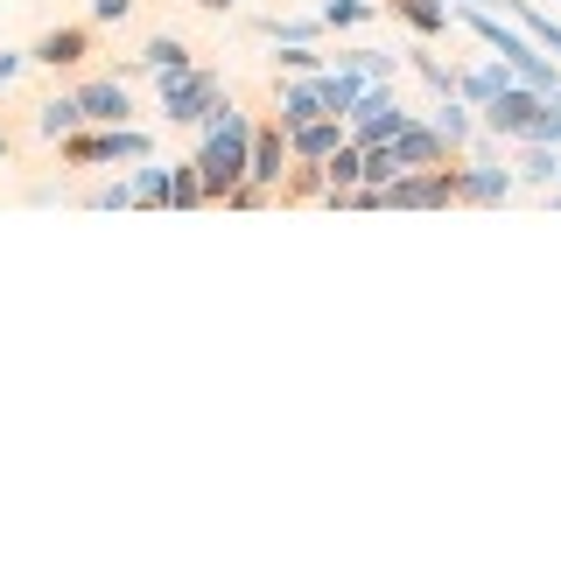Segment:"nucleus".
<instances>
[{
    "instance_id": "7ed1b4c3",
    "label": "nucleus",
    "mask_w": 561,
    "mask_h": 561,
    "mask_svg": "<svg viewBox=\"0 0 561 561\" xmlns=\"http://www.w3.org/2000/svg\"><path fill=\"white\" fill-rule=\"evenodd\" d=\"M456 169H463V154H456V162H435V169H400L393 183L379 190V210H449L456 204Z\"/></svg>"
},
{
    "instance_id": "cd10ccee",
    "label": "nucleus",
    "mask_w": 561,
    "mask_h": 561,
    "mask_svg": "<svg viewBox=\"0 0 561 561\" xmlns=\"http://www.w3.org/2000/svg\"><path fill=\"white\" fill-rule=\"evenodd\" d=\"M197 8H204V14H232L239 0H197Z\"/></svg>"
},
{
    "instance_id": "ddd939ff",
    "label": "nucleus",
    "mask_w": 561,
    "mask_h": 561,
    "mask_svg": "<svg viewBox=\"0 0 561 561\" xmlns=\"http://www.w3.org/2000/svg\"><path fill=\"white\" fill-rule=\"evenodd\" d=\"M386 14H393V22H408L421 43H435V35H449V22H456V8L449 0H379Z\"/></svg>"
},
{
    "instance_id": "dca6fc26",
    "label": "nucleus",
    "mask_w": 561,
    "mask_h": 561,
    "mask_svg": "<svg viewBox=\"0 0 561 561\" xmlns=\"http://www.w3.org/2000/svg\"><path fill=\"white\" fill-rule=\"evenodd\" d=\"M43 140H64V134H78L84 127V113H78V92H64V99H43L35 105V119H28Z\"/></svg>"
},
{
    "instance_id": "5701e85b",
    "label": "nucleus",
    "mask_w": 561,
    "mask_h": 561,
    "mask_svg": "<svg viewBox=\"0 0 561 561\" xmlns=\"http://www.w3.org/2000/svg\"><path fill=\"white\" fill-rule=\"evenodd\" d=\"M505 8H513V14H519V22H526V28H534V43H540V49H554V57H561V28H554V22H540V14H534V8H526V0H505Z\"/></svg>"
},
{
    "instance_id": "393cba45",
    "label": "nucleus",
    "mask_w": 561,
    "mask_h": 561,
    "mask_svg": "<svg viewBox=\"0 0 561 561\" xmlns=\"http://www.w3.org/2000/svg\"><path fill=\"white\" fill-rule=\"evenodd\" d=\"M134 14V0H92V28H119Z\"/></svg>"
},
{
    "instance_id": "c85d7f7f",
    "label": "nucleus",
    "mask_w": 561,
    "mask_h": 561,
    "mask_svg": "<svg viewBox=\"0 0 561 561\" xmlns=\"http://www.w3.org/2000/svg\"><path fill=\"white\" fill-rule=\"evenodd\" d=\"M8 148H14V140H8V127H0V154H8Z\"/></svg>"
},
{
    "instance_id": "c756f323",
    "label": "nucleus",
    "mask_w": 561,
    "mask_h": 561,
    "mask_svg": "<svg viewBox=\"0 0 561 561\" xmlns=\"http://www.w3.org/2000/svg\"><path fill=\"white\" fill-rule=\"evenodd\" d=\"M554 183H561V162H554Z\"/></svg>"
},
{
    "instance_id": "f8f14e48",
    "label": "nucleus",
    "mask_w": 561,
    "mask_h": 561,
    "mask_svg": "<svg viewBox=\"0 0 561 561\" xmlns=\"http://www.w3.org/2000/svg\"><path fill=\"white\" fill-rule=\"evenodd\" d=\"M190 64H197V49H190L183 35H148V49L119 64V78H134V70H154V78H169V70H190Z\"/></svg>"
},
{
    "instance_id": "2eb2a0df",
    "label": "nucleus",
    "mask_w": 561,
    "mask_h": 561,
    "mask_svg": "<svg viewBox=\"0 0 561 561\" xmlns=\"http://www.w3.org/2000/svg\"><path fill=\"white\" fill-rule=\"evenodd\" d=\"M337 140H344V119H337V113H316L309 127H295V134H288V154H302V162H323Z\"/></svg>"
},
{
    "instance_id": "f3484780",
    "label": "nucleus",
    "mask_w": 561,
    "mask_h": 561,
    "mask_svg": "<svg viewBox=\"0 0 561 561\" xmlns=\"http://www.w3.org/2000/svg\"><path fill=\"white\" fill-rule=\"evenodd\" d=\"M197 204H204L197 162H169V204H162V210H197Z\"/></svg>"
},
{
    "instance_id": "6e6552de",
    "label": "nucleus",
    "mask_w": 561,
    "mask_h": 561,
    "mask_svg": "<svg viewBox=\"0 0 561 561\" xmlns=\"http://www.w3.org/2000/svg\"><path fill=\"white\" fill-rule=\"evenodd\" d=\"M280 169H288V127L267 113V119H253V148H245V183H260V190H274L280 183Z\"/></svg>"
},
{
    "instance_id": "6ab92c4d",
    "label": "nucleus",
    "mask_w": 561,
    "mask_h": 561,
    "mask_svg": "<svg viewBox=\"0 0 561 561\" xmlns=\"http://www.w3.org/2000/svg\"><path fill=\"white\" fill-rule=\"evenodd\" d=\"M373 14H379V0H323V28H358Z\"/></svg>"
},
{
    "instance_id": "a211bd4d",
    "label": "nucleus",
    "mask_w": 561,
    "mask_h": 561,
    "mask_svg": "<svg viewBox=\"0 0 561 561\" xmlns=\"http://www.w3.org/2000/svg\"><path fill=\"white\" fill-rule=\"evenodd\" d=\"M134 204H169V169H154V154L134 162Z\"/></svg>"
},
{
    "instance_id": "4468645a",
    "label": "nucleus",
    "mask_w": 561,
    "mask_h": 561,
    "mask_svg": "<svg viewBox=\"0 0 561 561\" xmlns=\"http://www.w3.org/2000/svg\"><path fill=\"white\" fill-rule=\"evenodd\" d=\"M316 113H323V99H316V78H295V84H280V92H274V119H280V127H309V119Z\"/></svg>"
},
{
    "instance_id": "bb28decb",
    "label": "nucleus",
    "mask_w": 561,
    "mask_h": 561,
    "mask_svg": "<svg viewBox=\"0 0 561 561\" xmlns=\"http://www.w3.org/2000/svg\"><path fill=\"white\" fill-rule=\"evenodd\" d=\"M22 64H28V49H0V92L22 78Z\"/></svg>"
},
{
    "instance_id": "0eeeda50",
    "label": "nucleus",
    "mask_w": 561,
    "mask_h": 561,
    "mask_svg": "<svg viewBox=\"0 0 561 561\" xmlns=\"http://www.w3.org/2000/svg\"><path fill=\"white\" fill-rule=\"evenodd\" d=\"M351 113H358V119H351L344 134L358 140V148H365V140H393L400 119H408V113H400V99H393V84H379V78H365V92H358Z\"/></svg>"
},
{
    "instance_id": "f257e3e1",
    "label": "nucleus",
    "mask_w": 561,
    "mask_h": 561,
    "mask_svg": "<svg viewBox=\"0 0 561 561\" xmlns=\"http://www.w3.org/2000/svg\"><path fill=\"white\" fill-rule=\"evenodd\" d=\"M245 148H253V119H245L239 105L218 119V127H204L197 154H190V162H197V175H204V204H225V197L245 183Z\"/></svg>"
},
{
    "instance_id": "9d476101",
    "label": "nucleus",
    "mask_w": 561,
    "mask_h": 561,
    "mask_svg": "<svg viewBox=\"0 0 561 561\" xmlns=\"http://www.w3.org/2000/svg\"><path fill=\"white\" fill-rule=\"evenodd\" d=\"M78 113H84V127H127L134 99H127V84H119V78H84L78 84Z\"/></svg>"
},
{
    "instance_id": "4be33fe9",
    "label": "nucleus",
    "mask_w": 561,
    "mask_h": 561,
    "mask_svg": "<svg viewBox=\"0 0 561 561\" xmlns=\"http://www.w3.org/2000/svg\"><path fill=\"white\" fill-rule=\"evenodd\" d=\"M499 84H505V70H499V64H491V70H470V78H456V92H463L470 105H484L491 92H499Z\"/></svg>"
},
{
    "instance_id": "f03ea898",
    "label": "nucleus",
    "mask_w": 561,
    "mask_h": 561,
    "mask_svg": "<svg viewBox=\"0 0 561 561\" xmlns=\"http://www.w3.org/2000/svg\"><path fill=\"white\" fill-rule=\"evenodd\" d=\"M154 154V140L134 127H78V134H64L57 140V162L64 169H134V162H148Z\"/></svg>"
},
{
    "instance_id": "a878e982",
    "label": "nucleus",
    "mask_w": 561,
    "mask_h": 561,
    "mask_svg": "<svg viewBox=\"0 0 561 561\" xmlns=\"http://www.w3.org/2000/svg\"><path fill=\"white\" fill-rule=\"evenodd\" d=\"M92 204H99V210H127V204H134V183H99Z\"/></svg>"
},
{
    "instance_id": "b1692460",
    "label": "nucleus",
    "mask_w": 561,
    "mask_h": 561,
    "mask_svg": "<svg viewBox=\"0 0 561 561\" xmlns=\"http://www.w3.org/2000/svg\"><path fill=\"white\" fill-rule=\"evenodd\" d=\"M280 64H288L295 78H316V70H323V57H316L309 43H288V49H280Z\"/></svg>"
},
{
    "instance_id": "aec40b11",
    "label": "nucleus",
    "mask_w": 561,
    "mask_h": 561,
    "mask_svg": "<svg viewBox=\"0 0 561 561\" xmlns=\"http://www.w3.org/2000/svg\"><path fill=\"white\" fill-rule=\"evenodd\" d=\"M428 127L443 134L449 148H463V140H470V113H463V105H456V99H443V105H435V119H428Z\"/></svg>"
},
{
    "instance_id": "412c9836",
    "label": "nucleus",
    "mask_w": 561,
    "mask_h": 561,
    "mask_svg": "<svg viewBox=\"0 0 561 561\" xmlns=\"http://www.w3.org/2000/svg\"><path fill=\"white\" fill-rule=\"evenodd\" d=\"M414 70H421V84H428L435 99H456V70L443 57H428V49H414Z\"/></svg>"
},
{
    "instance_id": "20e7f679",
    "label": "nucleus",
    "mask_w": 561,
    "mask_h": 561,
    "mask_svg": "<svg viewBox=\"0 0 561 561\" xmlns=\"http://www.w3.org/2000/svg\"><path fill=\"white\" fill-rule=\"evenodd\" d=\"M548 92H534V84H499V92L484 99V127L491 134H505V140H540V127H548Z\"/></svg>"
},
{
    "instance_id": "423d86ee",
    "label": "nucleus",
    "mask_w": 561,
    "mask_h": 561,
    "mask_svg": "<svg viewBox=\"0 0 561 561\" xmlns=\"http://www.w3.org/2000/svg\"><path fill=\"white\" fill-rule=\"evenodd\" d=\"M92 57H99V28L92 22H57V28H43L28 43V64H43V70H78Z\"/></svg>"
},
{
    "instance_id": "39448f33",
    "label": "nucleus",
    "mask_w": 561,
    "mask_h": 561,
    "mask_svg": "<svg viewBox=\"0 0 561 561\" xmlns=\"http://www.w3.org/2000/svg\"><path fill=\"white\" fill-rule=\"evenodd\" d=\"M225 92V78L218 70H204V64H190V70H169L162 78V113H169V127H204L210 119V99Z\"/></svg>"
},
{
    "instance_id": "1a4fd4ad",
    "label": "nucleus",
    "mask_w": 561,
    "mask_h": 561,
    "mask_svg": "<svg viewBox=\"0 0 561 561\" xmlns=\"http://www.w3.org/2000/svg\"><path fill=\"white\" fill-rule=\"evenodd\" d=\"M386 148H393L400 169H435V162H456V154H463V148H449V140L435 134L428 119H400V134L386 140Z\"/></svg>"
},
{
    "instance_id": "9b49d317",
    "label": "nucleus",
    "mask_w": 561,
    "mask_h": 561,
    "mask_svg": "<svg viewBox=\"0 0 561 561\" xmlns=\"http://www.w3.org/2000/svg\"><path fill=\"white\" fill-rule=\"evenodd\" d=\"M505 197H513V169L470 162L463 154V169H456V204H505Z\"/></svg>"
}]
</instances>
